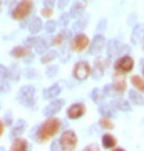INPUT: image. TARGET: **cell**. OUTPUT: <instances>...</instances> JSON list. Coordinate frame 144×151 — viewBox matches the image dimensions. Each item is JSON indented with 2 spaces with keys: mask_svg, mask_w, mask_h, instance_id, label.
I'll return each instance as SVG.
<instances>
[{
  "mask_svg": "<svg viewBox=\"0 0 144 151\" xmlns=\"http://www.w3.org/2000/svg\"><path fill=\"white\" fill-rule=\"evenodd\" d=\"M57 148H60V141L59 139H54L52 145H50V150H57Z\"/></svg>",
  "mask_w": 144,
  "mask_h": 151,
  "instance_id": "obj_43",
  "label": "cell"
},
{
  "mask_svg": "<svg viewBox=\"0 0 144 151\" xmlns=\"http://www.w3.org/2000/svg\"><path fill=\"white\" fill-rule=\"evenodd\" d=\"M143 77H144V67H143Z\"/></svg>",
  "mask_w": 144,
  "mask_h": 151,
  "instance_id": "obj_48",
  "label": "cell"
},
{
  "mask_svg": "<svg viewBox=\"0 0 144 151\" xmlns=\"http://www.w3.org/2000/svg\"><path fill=\"white\" fill-rule=\"evenodd\" d=\"M87 24H89V17H87V15H82V17H79V20L74 24L72 30H82V29H84Z\"/></svg>",
  "mask_w": 144,
  "mask_h": 151,
  "instance_id": "obj_28",
  "label": "cell"
},
{
  "mask_svg": "<svg viewBox=\"0 0 144 151\" xmlns=\"http://www.w3.org/2000/svg\"><path fill=\"white\" fill-rule=\"evenodd\" d=\"M87 108H85L84 103H74L70 104L69 109H67V118L69 119H80L85 114Z\"/></svg>",
  "mask_w": 144,
  "mask_h": 151,
  "instance_id": "obj_11",
  "label": "cell"
},
{
  "mask_svg": "<svg viewBox=\"0 0 144 151\" xmlns=\"http://www.w3.org/2000/svg\"><path fill=\"white\" fill-rule=\"evenodd\" d=\"M0 79H7V81H10V67L0 64Z\"/></svg>",
  "mask_w": 144,
  "mask_h": 151,
  "instance_id": "obj_32",
  "label": "cell"
},
{
  "mask_svg": "<svg viewBox=\"0 0 144 151\" xmlns=\"http://www.w3.org/2000/svg\"><path fill=\"white\" fill-rule=\"evenodd\" d=\"M101 145H102V148H106V150H114V148L117 146V139H116V136H112L111 133H106V134H102Z\"/></svg>",
  "mask_w": 144,
  "mask_h": 151,
  "instance_id": "obj_18",
  "label": "cell"
},
{
  "mask_svg": "<svg viewBox=\"0 0 144 151\" xmlns=\"http://www.w3.org/2000/svg\"><path fill=\"white\" fill-rule=\"evenodd\" d=\"M34 12V2L32 0H20L12 10V19L14 20H25Z\"/></svg>",
  "mask_w": 144,
  "mask_h": 151,
  "instance_id": "obj_3",
  "label": "cell"
},
{
  "mask_svg": "<svg viewBox=\"0 0 144 151\" xmlns=\"http://www.w3.org/2000/svg\"><path fill=\"white\" fill-rule=\"evenodd\" d=\"M134 69V59L131 55H121L114 62V72L116 76H126Z\"/></svg>",
  "mask_w": 144,
  "mask_h": 151,
  "instance_id": "obj_4",
  "label": "cell"
},
{
  "mask_svg": "<svg viewBox=\"0 0 144 151\" xmlns=\"http://www.w3.org/2000/svg\"><path fill=\"white\" fill-rule=\"evenodd\" d=\"M106 44L107 42H106V39H104V35H102V34H96V37L91 40L87 50H89V54H91V55H97L102 49L106 47Z\"/></svg>",
  "mask_w": 144,
  "mask_h": 151,
  "instance_id": "obj_10",
  "label": "cell"
},
{
  "mask_svg": "<svg viewBox=\"0 0 144 151\" xmlns=\"http://www.w3.org/2000/svg\"><path fill=\"white\" fill-rule=\"evenodd\" d=\"M57 27H59V25H57V22L49 19V20L45 22V25H44V30H45L47 34H54L55 30H57Z\"/></svg>",
  "mask_w": 144,
  "mask_h": 151,
  "instance_id": "obj_30",
  "label": "cell"
},
{
  "mask_svg": "<svg viewBox=\"0 0 144 151\" xmlns=\"http://www.w3.org/2000/svg\"><path fill=\"white\" fill-rule=\"evenodd\" d=\"M85 150L87 151H96V150H99V145H89V146H85Z\"/></svg>",
  "mask_w": 144,
  "mask_h": 151,
  "instance_id": "obj_45",
  "label": "cell"
},
{
  "mask_svg": "<svg viewBox=\"0 0 144 151\" xmlns=\"http://www.w3.org/2000/svg\"><path fill=\"white\" fill-rule=\"evenodd\" d=\"M117 108L121 111H131V101H117Z\"/></svg>",
  "mask_w": 144,
  "mask_h": 151,
  "instance_id": "obj_38",
  "label": "cell"
},
{
  "mask_svg": "<svg viewBox=\"0 0 144 151\" xmlns=\"http://www.w3.org/2000/svg\"><path fill=\"white\" fill-rule=\"evenodd\" d=\"M10 150L12 151H27L29 150V141L24 139V138H14V141H12L10 145Z\"/></svg>",
  "mask_w": 144,
  "mask_h": 151,
  "instance_id": "obj_19",
  "label": "cell"
},
{
  "mask_svg": "<svg viewBox=\"0 0 144 151\" xmlns=\"http://www.w3.org/2000/svg\"><path fill=\"white\" fill-rule=\"evenodd\" d=\"M119 50H121V42L117 39H112L111 42H107V54H109V57L119 55Z\"/></svg>",
  "mask_w": 144,
  "mask_h": 151,
  "instance_id": "obj_23",
  "label": "cell"
},
{
  "mask_svg": "<svg viewBox=\"0 0 144 151\" xmlns=\"http://www.w3.org/2000/svg\"><path fill=\"white\" fill-rule=\"evenodd\" d=\"M89 44H91V39L87 37L85 34H77L72 37L69 44V49L70 50H74V52H84L85 49L89 47Z\"/></svg>",
  "mask_w": 144,
  "mask_h": 151,
  "instance_id": "obj_7",
  "label": "cell"
},
{
  "mask_svg": "<svg viewBox=\"0 0 144 151\" xmlns=\"http://www.w3.org/2000/svg\"><path fill=\"white\" fill-rule=\"evenodd\" d=\"M52 7H47V5H44L42 7V10H40V15L44 17V19H50L52 17Z\"/></svg>",
  "mask_w": 144,
  "mask_h": 151,
  "instance_id": "obj_36",
  "label": "cell"
},
{
  "mask_svg": "<svg viewBox=\"0 0 144 151\" xmlns=\"http://www.w3.org/2000/svg\"><path fill=\"white\" fill-rule=\"evenodd\" d=\"M60 92H62V87L59 84H54V86L47 87V89H44V99H49V101H52L55 97L60 96Z\"/></svg>",
  "mask_w": 144,
  "mask_h": 151,
  "instance_id": "obj_14",
  "label": "cell"
},
{
  "mask_svg": "<svg viewBox=\"0 0 144 151\" xmlns=\"http://www.w3.org/2000/svg\"><path fill=\"white\" fill-rule=\"evenodd\" d=\"M99 113L102 116H107V118H112L114 114L117 113V103H111V104H101L99 106Z\"/></svg>",
  "mask_w": 144,
  "mask_h": 151,
  "instance_id": "obj_15",
  "label": "cell"
},
{
  "mask_svg": "<svg viewBox=\"0 0 144 151\" xmlns=\"http://www.w3.org/2000/svg\"><path fill=\"white\" fill-rule=\"evenodd\" d=\"M4 131H5V124H4V121H2V118H0V136L4 134Z\"/></svg>",
  "mask_w": 144,
  "mask_h": 151,
  "instance_id": "obj_47",
  "label": "cell"
},
{
  "mask_svg": "<svg viewBox=\"0 0 144 151\" xmlns=\"http://www.w3.org/2000/svg\"><path fill=\"white\" fill-rule=\"evenodd\" d=\"M59 55H60V59H62V62H67V60H69V54H67V50H62Z\"/></svg>",
  "mask_w": 144,
  "mask_h": 151,
  "instance_id": "obj_42",
  "label": "cell"
},
{
  "mask_svg": "<svg viewBox=\"0 0 144 151\" xmlns=\"http://www.w3.org/2000/svg\"><path fill=\"white\" fill-rule=\"evenodd\" d=\"M17 101L20 104H24L25 108H32L35 101H37V89L30 84H27V86L20 87V91L17 94Z\"/></svg>",
  "mask_w": 144,
  "mask_h": 151,
  "instance_id": "obj_2",
  "label": "cell"
},
{
  "mask_svg": "<svg viewBox=\"0 0 144 151\" xmlns=\"http://www.w3.org/2000/svg\"><path fill=\"white\" fill-rule=\"evenodd\" d=\"M64 104H65V101L64 99H59V97H55V99H52V101H50V103L47 104V106H45V108H44V116H45V118H50V116H55V114L59 113L60 109L64 108Z\"/></svg>",
  "mask_w": 144,
  "mask_h": 151,
  "instance_id": "obj_9",
  "label": "cell"
},
{
  "mask_svg": "<svg viewBox=\"0 0 144 151\" xmlns=\"http://www.w3.org/2000/svg\"><path fill=\"white\" fill-rule=\"evenodd\" d=\"M57 74H59V67L57 65H49L47 69H45V76L47 77H55Z\"/></svg>",
  "mask_w": 144,
  "mask_h": 151,
  "instance_id": "obj_35",
  "label": "cell"
},
{
  "mask_svg": "<svg viewBox=\"0 0 144 151\" xmlns=\"http://www.w3.org/2000/svg\"><path fill=\"white\" fill-rule=\"evenodd\" d=\"M57 57H59V52H55V50H45L44 55L40 57V62H42V64H50V62L55 60Z\"/></svg>",
  "mask_w": 144,
  "mask_h": 151,
  "instance_id": "obj_24",
  "label": "cell"
},
{
  "mask_svg": "<svg viewBox=\"0 0 144 151\" xmlns=\"http://www.w3.org/2000/svg\"><path fill=\"white\" fill-rule=\"evenodd\" d=\"M49 47V40H45V39H39L37 45H35V50H37L39 54H44L45 50H47Z\"/></svg>",
  "mask_w": 144,
  "mask_h": 151,
  "instance_id": "obj_31",
  "label": "cell"
},
{
  "mask_svg": "<svg viewBox=\"0 0 144 151\" xmlns=\"http://www.w3.org/2000/svg\"><path fill=\"white\" fill-rule=\"evenodd\" d=\"M60 150L64 151H72L77 148V134H75V131L72 129H65L64 133H62V136H60Z\"/></svg>",
  "mask_w": 144,
  "mask_h": 151,
  "instance_id": "obj_5",
  "label": "cell"
},
{
  "mask_svg": "<svg viewBox=\"0 0 144 151\" xmlns=\"http://www.w3.org/2000/svg\"><path fill=\"white\" fill-rule=\"evenodd\" d=\"M91 69L92 67L87 60H77L74 64V69H72V76L75 81H85L91 76Z\"/></svg>",
  "mask_w": 144,
  "mask_h": 151,
  "instance_id": "obj_6",
  "label": "cell"
},
{
  "mask_svg": "<svg viewBox=\"0 0 144 151\" xmlns=\"http://www.w3.org/2000/svg\"><path fill=\"white\" fill-rule=\"evenodd\" d=\"M0 4H2V0H0Z\"/></svg>",
  "mask_w": 144,
  "mask_h": 151,
  "instance_id": "obj_49",
  "label": "cell"
},
{
  "mask_svg": "<svg viewBox=\"0 0 144 151\" xmlns=\"http://www.w3.org/2000/svg\"><path fill=\"white\" fill-rule=\"evenodd\" d=\"M27 128V123H25V119H19L14 126H12V129H10V136H14V138H19V136L24 134V131H25Z\"/></svg>",
  "mask_w": 144,
  "mask_h": 151,
  "instance_id": "obj_20",
  "label": "cell"
},
{
  "mask_svg": "<svg viewBox=\"0 0 144 151\" xmlns=\"http://www.w3.org/2000/svg\"><path fill=\"white\" fill-rule=\"evenodd\" d=\"M104 69H106V62L102 59H96L94 62V67L91 69V76L94 79H101L102 76H104Z\"/></svg>",
  "mask_w": 144,
  "mask_h": 151,
  "instance_id": "obj_13",
  "label": "cell"
},
{
  "mask_svg": "<svg viewBox=\"0 0 144 151\" xmlns=\"http://www.w3.org/2000/svg\"><path fill=\"white\" fill-rule=\"evenodd\" d=\"M107 29V19H101L97 24V34H102Z\"/></svg>",
  "mask_w": 144,
  "mask_h": 151,
  "instance_id": "obj_39",
  "label": "cell"
},
{
  "mask_svg": "<svg viewBox=\"0 0 144 151\" xmlns=\"http://www.w3.org/2000/svg\"><path fill=\"white\" fill-rule=\"evenodd\" d=\"M129 101L136 106H144V96L143 92H139L138 89H133V91H129Z\"/></svg>",
  "mask_w": 144,
  "mask_h": 151,
  "instance_id": "obj_22",
  "label": "cell"
},
{
  "mask_svg": "<svg viewBox=\"0 0 144 151\" xmlns=\"http://www.w3.org/2000/svg\"><path fill=\"white\" fill-rule=\"evenodd\" d=\"M99 128H102V129H112V128H114V123H112L111 118L102 116V119L99 121Z\"/></svg>",
  "mask_w": 144,
  "mask_h": 151,
  "instance_id": "obj_29",
  "label": "cell"
},
{
  "mask_svg": "<svg viewBox=\"0 0 144 151\" xmlns=\"http://www.w3.org/2000/svg\"><path fill=\"white\" fill-rule=\"evenodd\" d=\"M104 97H106V96H104L102 89H99V87H96V89H92V91H91V99H92L96 104H101Z\"/></svg>",
  "mask_w": 144,
  "mask_h": 151,
  "instance_id": "obj_26",
  "label": "cell"
},
{
  "mask_svg": "<svg viewBox=\"0 0 144 151\" xmlns=\"http://www.w3.org/2000/svg\"><path fill=\"white\" fill-rule=\"evenodd\" d=\"M143 37H144V25H143V24H138V25H134L133 35H131V44H133V45L139 44L141 40H143Z\"/></svg>",
  "mask_w": 144,
  "mask_h": 151,
  "instance_id": "obj_16",
  "label": "cell"
},
{
  "mask_svg": "<svg viewBox=\"0 0 144 151\" xmlns=\"http://www.w3.org/2000/svg\"><path fill=\"white\" fill-rule=\"evenodd\" d=\"M70 4V0H57V7H59L60 10H64V9H67Z\"/></svg>",
  "mask_w": 144,
  "mask_h": 151,
  "instance_id": "obj_40",
  "label": "cell"
},
{
  "mask_svg": "<svg viewBox=\"0 0 144 151\" xmlns=\"http://www.w3.org/2000/svg\"><path fill=\"white\" fill-rule=\"evenodd\" d=\"M85 7H87V2L84 0H79V2H74L72 4V9H70V17L72 19H79V17L84 15Z\"/></svg>",
  "mask_w": 144,
  "mask_h": 151,
  "instance_id": "obj_12",
  "label": "cell"
},
{
  "mask_svg": "<svg viewBox=\"0 0 144 151\" xmlns=\"http://www.w3.org/2000/svg\"><path fill=\"white\" fill-rule=\"evenodd\" d=\"M112 87H114V92H117L119 96H121L128 89V82H126V79H123V76H117L114 79V82H112Z\"/></svg>",
  "mask_w": 144,
  "mask_h": 151,
  "instance_id": "obj_21",
  "label": "cell"
},
{
  "mask_svg": "<svg viewBox=\"0 0 144 151\" xmlns=\"http://www.w3.org/2000/svg\"><path fill=\"white\" fill-rule=\"evenodd\" d=\"M0 92H10V82L7 79H0Z\"/></svg>",
  "mask_w": 144,
  "mask_h": 151,
  "instance_id": "obj_37",
  "label": "cell"
},
{
  "mask_svg": "<svg viewBox=\"0 0 144 151\" xmlns=\"http://www.w3.org/2000/svg\"><path fill=\"white\" fill-rule=\"evenodd\" d=\"M57 0H44V5H47V7H54V4H55Z\"/></svg>",
  "mask_w": 144,
  "mask_h": 151,
  "instance_id": "obj_46",
  "label": "cell"
},
{
  "mask_svg": "<svg viewBox=\"0 0 144 151\" xmlns=\"http://www.w3.org/2000/svg\"><path fill=\"white\" fill-rule=\"evenodd\" d=\"M65 35H67V32H60V34H57V35H54V39L50 40V45H54V47H60L62 44H64V40H65Z\"/></svg>",
  "mask_w": 144,
  "mask_h": 151,
  "instance_id": "obj_27",
  "label": "cell"
},
{
  "mask_svg": "<svg viewBox=\"0 0 144 151\" xmlns=\"http://www.w3.org/2000/svg\"><path fill=\"white\" fill-rule=\"evenodd\" d=\"M70 19H72L70 14H62L60 19H59V22H57V25H59V27H67V24H69Z\"/></svg>",
  "mask_w": 144,
  "mask_h": 151,
  "instance_id": "obj_33",
  "label": "cell"
},
{
  "mask_svg": "<svg viewBox=\"0 0 144 151\" xmlns=\"http://www.w3.org/2000/svg\"><path fill=\"white\" fill-rule=\"evenodd\" d=\"M10 55L14 59H24L25 62H30L34 60V55L30 52V47H27V45H17L10 50Z\"/></svg>",
  "mask_w": 144,
  "mask_h": 151,
  "instance_id": "obj_8",
  "label": "cell"
},
{
  "mask_svg": "<svg viewBox=\"0 0 144 151\" xmlns=\"http://www.w3.org/2000/svg\"><path fill=\"white\" fill-rule=\"evenodd\" d=\"M129 82L133 84L134 89H138L139 92H143L144 94V77H141V76H133Z\"/></svg>",
  "mask_w": 144,
  "mask_h": 151,
  "instance_id": "obj_25",
  "label": "cell"
},
{
  "mask_svg": "<svg viewBox=\"0 0 144 151\" xmlns=\"http://www.w3.org/2000/svg\"><path fill=\"white\" fill-rule=\"evenodd\" d=\"M60 128H62V121H60L59 118H54V116L47 118L40 126H39L37 141L39 143H47V141L54 139V138L57 136V133L60 131Z\"/></svg>",
  "mask_w": 144,
  "mask_h": 151,
  "instance_id": "obj_1",
  "label": "cell"
},
{
  "mask_svg": "<svg viewBox=\"0 0 144 151\" xmlns=\"http://www.w3.org/2000/svg\"><path fill=\"white\" fill-rule=\"evenodd\" d=\"M40 30H44V24H42V19L40 17H32V20L29 22V32L37 35Z\"/></svg>",
  "mask_w": 144,
  "mask_h": 151,
  "instance_id": "obj_17",
  "label": "cell"
},
{
  "mask_svg": "<svg viewBox=\"0 0 144 151\" xmlns=\"http://www.w3.org/2000/svg\"><path fill=\"white\" fill-rule=\"evenodd\" d=\"M4 124H5V126H12V113H7L5 114V118H4Z\"/></svg>",
  "mask_w": 144,
  "mask_h": 151,
  "instance_id": "obj_41",
  "label": "cell"
},
{
  "mask_svg": "<svg viewBox=\"0 0 144 151\" xmlns=\"http://www.w3.org/2000/svg\"><path fill=\"white\" fill-rule=\"evenodd\" d=\"M37 42H39V37H37V35H34V34H30V35L25 39V45H27V47H35Z\"/></svg>",
  "mask_w": 144,
  "mask_h": 151,
  "instance_id": "obj_34",
  "label": "cell"
},
{
  "mask_svg": "<svg viewBox=\"0 0 144 151\" xmlns=\"http://www.w3.org/2000/svg\"><path fill=\"white\" fill-rule=\"evenodd\" d=\"M27 77H29V79H32V77H37V72H35L34 69H29V70H27Z\"/></svg>",
  "mask_w": 144,
  "mask_h": 151,
  "instance_id": "obj_44",
  "label": "cell"
}]
</instances>
